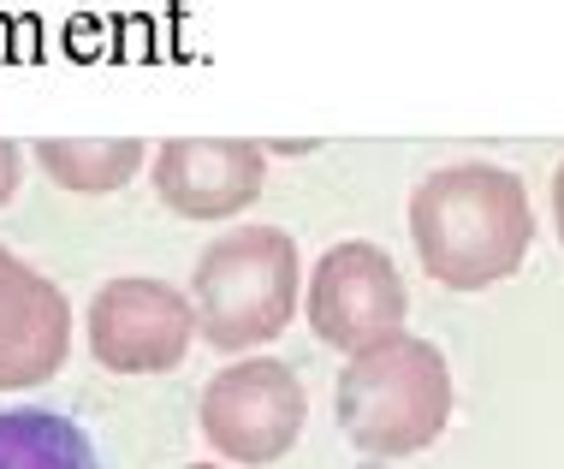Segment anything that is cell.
Returning a JSON list of instances; mask_svg holds the SVG:
<instances>
[{
	"label": "cell",
	"mask_w": 564,
	"mask_h": 469,
	"mask_svg": "<svg viewBox=\"0 0 564 469\" xmlns=\"http://www.w3.org/2000/svg\"><path fill=\"white\" fill-rule=\"evenodd\" d=\"M203 440L226 463H280L310 422V392L280 357H243L203 386Z\"/></svg>",
	"instance_id": "cell-4"
},
{
	"label": "cell",
	"mask_w": 564,
	"mask_h": 469,
	"mask_svg": "<svg viewBox=\"0 0 564 469\" xmlns=\"http://www.w3.org/2000/svg\"><path fill=\"white\" fill-rule=\"evenodd\" d=\"M196 339L191 297L166 280H108L89 297V351L113 374H166Z\"/></svg>",
	"instance_id": "cell-6"
},
{
	"label": "cell",
	"mask_w": 564,
	"mask_h": 469,
	"mask_svg": "<svg viewBox=\"0 0 564 469\" xmlns=\"http://www.w3.org/2000/svg\"><path fill=\"white\" fill-rule=\"evenodd\" d=\"M333 416L345 440L369 458H410L434 446L452 422V369L440 345L399 332L350 357V369H339V386H333Z\"/></svg>",
	"instance_id": "cell-2"
},
{
	"label": "cell",
	"mask_w": 564,
	"mask_h": 469,
	"mask_svg": "<svg viewBox=\"0 0 564 469\" xmlns=\"http://www.w3.org/2000/svg\"><path fill=\"white\" fill-rule=\"evenodd\" d=\"M30 155L42 161V173H48L59 190L101 196V190L131 185L149 149L137 143V138H42Z\"/></svg>",
	"instance_id": "cell-10"
},
{
	"label": "cell",
	"mask_w": 564,
	"mask_h": 469,
	"mask_svg": "<svg viewBox=\"0 0 564 469\" xmlns=\"http://www.w3.org/2000/svg\"><path fill=\"white\" fill-rule=\"evenodd\" d=\"M19 173H24V149L12 138H0V208L19 196Z\"/></svg>",
	"instance_id": "cell-11"
},
{
	"label": "cell",
	"mask_w": 564,
	"mask_h": 469,
	"mask_svg": "<svg viewBox=\"0 0 564 469\" xmlns=\"http://www.w3.org/2000/svg\"><path fill=\"white\" fill-rule=\"evenodd\" d=\"M191 469H220V463H191Z\"/></svg>",
	"instance_id": "cell-13"
},
{
	"label": "cell",
	"mask_w": 564,
	"mask_h": 469,
	"mask_svg": "<svg viewBox=\"0 0 564 469\" xmlns=\"http://www.w3.org/2000/svg\"><path fill=\"white\" fill-rule=\"evenodd\" d=\"M297 244L280 226H232L196 255L191 315L215 351H250L292 327L297 309Z\"/></svg>",
	"instance_id": "cell-3"
},
{
	"label": "cell",
	"mask_w": 564,
	"mask_h": 469,
	"mask_svg": "<svg viewBox=\"0 0 564 469\" xmlns=\"http://www.w3.org/2000/svg\"><path fill=\"white\" fill-rule=\"evenodd\" d=\"M303 309H310V327L322 345H333L345 357H362L404 332L410 292L387 250L369 244V238H350V244H333L315 262Z\"/></svg>",
	"instance_id": "cell-5"
},
{
	"label": "cell",
	"mask_w": 564,
	"mask_h": 469,
	"mask_svg": "<svg viewBox=\"0 0 564 469\" xmlns=\"http://www.w3.org/2000/svg\"><path fill=\"white\" fill-rule=\"evenodd\" d=\"M553 226H558V244H564V161L553 173Z\"/></svg>",
	"instance_id": "cell-12"
},
{
	"label": "cell",
	"mask_w": 564,
	"mask_h": 469,
	"mask_svg": "<svg viewBox=\"0 0 564 469\" xmlns=\"http://www.w3.org/2000/svg\"><path fill=\"white\" fill-rule=\"evenodd\" d=\"M72 351V304L66 292L0 250V392L42 386L48 374L66 369Z\"/></svg>",
	"instance_id": "cell-8"
},
{
	"label": "cell",
	"mask_w": 564,
	"mask_h": 469,
	"mask_svg": "<svg viewBox=\"0 0 564 469\" xmlns=\"http://www.w3.org/2000/svg\"><path fill=\"white\" fill-rule=\"evenodd\" d=\"M0 469H101V458L72 416L24 404L0 411Z\"/></svg>",
	"instance_id": "cell-9"
},
{
	"label": "cell",
	"mask_w": 564,
	"mask_h": 469,
	"mask_svg": "<svg viewBox=\"0 0 564 469\" xmlns=\"http://www.w3.org/2000/svg\"><path fill=\"white\" fill-rule=\"evenodd\" d=\"M410 244L446 292H487L511 280L535 244L529 185L487 161L440 166L410 196Z\"/></svg>",
	"instance_id": "cell-1"
},
{
	"label": "cell",
	"mask_w": 564,
	"mask_h": 469,
	"mask_svg": "<svg viewBox=\"0 0 564 469\" xmlns=\"http://www.w3.org/2000/svg\"><path fill=\"white\" fill-rule=\"evenodd\" d=\"M268 155L256 138H173L155 155V190L185 220H232L262 196Z\"/></svg>",
	"instance_id": "cell-7"
}]
</instances>
